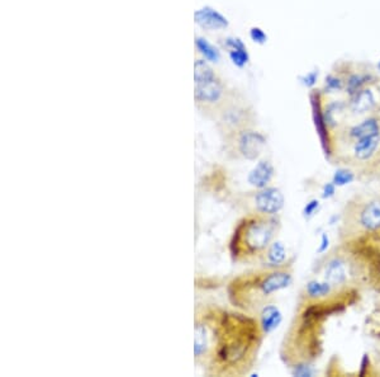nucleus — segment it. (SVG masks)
<instances>
[{"mask_svg":"<svg viewBox=\"0 0 380 377\" xmlns=\"http://www.w3.org/2000/svg\"><path fill=\"white\" fill-rule=\"evenodd\" d=\"M264 332L259 319L218 305L194 311V361L208 376H245L254 368Z\"/></svg>","mask_w":380,"mask_h":377,"instance_id":"f257e3e1","label":"nucleus"},{"mask_svg":"<svg viewBox=\"0 0 380 377\" xmlns=\"http://www.w3.org/2000/svg\"><path fill=\"white\" fill-rule=\"evenodd\" d=\"M318 271L335 289H379L380 243L368 239L340 241L320 262Z\"/></svg>","mask_w":380,"mask_h":377,"instance_id":"f03ea898","label":"nucleus"},{"mask_svg":"<svg viewBox=\"0 0 380 377\" xmlns=\"http://www.w3.org/2000/svg\"><path fill=\"white\" fill-rule=\"evenodd\" d=\"M293 281L292 266L262 267L234 277L227 286L228 300L236 309L259 317L278 292L290 286Z\"/></svg>","mask_w":380,"mask_h":377,"instance_id":"7ed1b4c3","label":"nucleus"},{"mask_svg":"<svg viewBox=\"0 0 380 377\" xmlns=\"http://www.w3.org/2000/svg\"><path fill=\"white\" fill-rule=\"evenodd\" d=\"M280 228L277 215L247 212L237 221L232 233L228 245L231 259L239 264L261 263Z\"/></svg>","mask_w":380,"mask_h":377,"instance_id":"20e7f679","label":"nucleus"},{"mask_svg":"<svg viewBox=\"0 0 380 377\" xmlns=\"http://www.w3.org/2000/svg\"><path fill=\"white\" fill-rule=\"evenodd\" d=\"M323 320L299 311L285 333L280 358L289 367L309 365L322 352Z\"/></svg>","mask_w":380,"mask_h":377,"instance_id":"39448f33","label":"nucleus"},{"mask_svg":"<svg viewBox=\"0 0 380 377\" xmlns=\"http://www.w3.org/2000/svg\"><path fill=\"white\" fill-rule=\"evenodd\" d=\"M340 241L368 239L380 243V193H360L346 202L338 229Z\"/></svg>","mask_w":380,"mask_h":377,"instance_id":"423d86ee","label":"nucleus"},{"mask_svg":"<svg viewBox=\"0 0 380 377\" xmlns=\"http://www.w3.org/2000/svg\"><path fill=\"white\" fill-rule=\"evenodd\" d=\"M227 137L231 140L227 145V154L233 159L256 160L266 146L264 135L251 129L242 130Z\"/></svg>","mask_w":380,"mask_h":377,"instance_id":"0eeeda50","label":"nucleus"},{"mask_svg":"<svg viewBox=\"0 0 380 377\" xmlns=\"http://www.w3.org/2000/svg\"><path fill=\"white\" fill-rule=\"evenodd\" d=\"M195 101L201 104H216L223 96V85L216 78L213 70L205 61L198 60L194 65Z\"/></svg>","mask_w":380,"mask_h":377,"instance_id":"6e6552de","label":"nucleus"},{"mask_svg":"<svg viewBox=\"0 0 380 377\" xmlns=\"http://www.w3.org/2000/svg\"><path fill=\"white\" fill-rule=\"evenodd\" d=\"M285 203L284 195L279 188L266 187L251 192L246 196V206L250 208L249 212H259L265 215L275 216L283 210Z\"/></svg>","mask_w":380,"mask_h":377,"instance_id":"1a4fd4ad","label":"nucleus"},{"mask_svg":"<svg viewBox=\"0 0 380 377\" xmlns=\"http://www.w3.org/2000/svg\"><path fill=\"white\" fill-rule=\"evenodd\" d=\"M310 104H312L313 111V121H315L316 130H317V134L318 136H320L321 145H322V149L323 151H325L326 156H327L328 159H331V156L333 155V142L330 135V127L326 123L325 116H323L320 94H310Z\"/></svg>","mask_w":380,"mask_h":377,"instance_id":"9d476101","label":"nucleus"},{"mask_svg":"<svg viewBox=\"0 0 380 377\" xmlns=\"http://www.w3.org/2000/svg\"><path fill=\"white\" fill-rule=\"evenodd\" d=\"M275 169L269 160H261L256 164V167L250 172L247 177V182L256 190L269 187V183L274 178Z\"/></svg>","mask_w":380,"mask_h":377,"instance_id":"9b49d317","label":"nucleus"},{"mask_svg":"<svg viewBox=\"0 0 380 377\" xmlns=\"http://www.w3.org/2000/svg\"><path fill=\"white\" fill-rule=\"evenodd\" d=\"M194 19L201 28H205V29H222L228 25V20L221 13L209 7L201 8L198 12H195Z\"/></svg>","mask_w":380,"mask_h":377,"instance_id":"f8f14e48","label":"nucleus"},{"mask_svg":"<svg viewBox=\"0 0 380 377\" xmlns=\"http://www.w3.org/2000/svg\"><path fill=\"white\" fill-rule=\"evenodd\" d=\"M337 289L328 284L327 281H318V279H312L308 282L304 287V291L302 292L299 301H318L323 300L326 297L331 296Z\"/></svg>","mask_w":380,"mask_h":377,"instance_id":"ddd939ff","label":"nucleus"},{"mask_svg":"<svg viewBox=\"0 0 380 377\" xmlns=\"http://www.w3.org/2000/svg\"><path fill=\"white\" fill-rule=\"evenodd\" d=\"M282 320V312H280V310L272 304H269L267 306H265L264 309L261 310V312L259 314V322L265 335L274 332V330L280 325Z\"/></svg>","mask_w":380,"mask_h":377,"instance_id":"4468645a","label":"nucleus"},{"mask_svg":"<svg viewBox=\"0 0 380 377\" xmlns=\"http://www.w3.org/2000/svg\"><path fill=\"white\" fill-rule=\"evenodd\" d=\"M375 135H380V122L375 117L366 118L365 121H363L361 123L351 127L348 132L349 139L353 140V141L360 140L363 139V137L375 136Z\"/></svg>","mask_w":380,"mask_h":377,"instance_id":"2eb2a0df","label":"nucleus"},{"mask_svg":"<svg viewBox=\"0 0 380 377\" xmlns=\"http://www.w3.org/2000/svg\"><path fill=\"white\" fill-rule=\"evenodd\" d=\"M287 261V249L284 244L279 240H275L267 249L264 259L261 262L262 267H282L285 266Z\"/></svg>","mask_w":380,"mask_h":377,"instance_id":"dca6fc26","label":"nucleus"},{"mask_svg":"<svg viewBox=\"0 0 380 377\" xmlns=\"http://www.w3.org/2000/svg\"><path fill=\"white\" fill-rule=\"evenodd\" d=\"M374 106H375V99L369 89H363L351 97L350 108L354 113H365V112L371 111Z\"/></svg>","mask_w":380,"mask_h":377,"instance_id":"f3484780","label":"nucleus"},{"mask_svg":"<svg viewBox=\"0 0 380 377\" xmlns=\"http://www.w3.org/2000/svg\"><path fill=\"white\" fill-rule=\"evenodd\" d=\"M227 46L231 48V51H229L231 60L233 61L234 65L242 68L249 61V53H247L244 43L238 38H228L227 40Z\"/></svg>","mask_w":380,"mask_h":377,"instance_id":"a211bd4d","label":"nucleus"},{"mask_svg":"<svg viewBox=\"0 0 380 377\" xmlns=\"http://www.w3.org/2000/svg\"><path fill=\"white\" fill-rule=\"evenodd\" d=\"M196 47L198 50L205 56L206 60L213 61V62H217L219 60V52L217 51V48H214L211 43H208V41L203 40V38H198L196 40Z\"/></svg>","mask_w":380,"mask_h":377,"instance_id":"6ab92c4d","label":"nucleus"},{"mask_svg":"<svg viewBox=\"0 0 380 377\" xmlns=\"http://www.w3.org/2000/svg\"><path fill=\"white\" fill-rule=\"evenodd\" d=\"M354 180H355V173L349 168H341L336 170L332 182L335 183L336 187H341V185L350 184Z\"/></svg>","mask_w":380,"mask_h":377,"instance_id":"aec40b11","label":"nucleus"},{"mask_svg":"<svg viewBox=\"0 0 380 377\" xmlns=\"http://www.w3.org/2000/svg\"><path fill=\"white\" fill-rule=\"evenodd\" d=\"M366 80H368V76L366 75H360V74H354V75H351L348 80V86H346L349 94H350L351 97H354L356 93L363 90V86L364 84L366 83Z\"/></svg>","mask_w":380,"mask_h":377,"instance_id":"412c9836","label":"nucleus"},{"mask_svg":"<svg viewBox=\"0 0 380 377\" xmlns=\"http://www.w3.org/2000/svg\"><path fill=\"white\" fill-rule=\"evenodd\" d=\"M368 325L370 328V333L380 339V304L375 307L373 314L370 315L368 320Z\"/></svg>","mask_w":380,"mask_h":377,"instance_id":"4be33fe9","label":"nucleus"},{"mask_svg":"<svg viewBox=\"0 0 380 377\" xmlns=\"http://www.w3.org/2000/svg\"><path fill=\"white\" fill-rule=\"evenodd\" d=\"M250 36H251L252 41H255V42H257V43H265L267 40V36L265 35L264 30H262L261 28H257V27L251 28V30H250Z\"/></svg>","mask_w":380,"mask_h":377,"instance_id":"5701e85b","label":"nucleus"},{"mask_svg":"<svg viewBox=\"0 0 380 377\" xmlns=\"http://www.w3.org/2000/svg\"><path fill=\"white\" fill-rule=\"evenodd\" d=\"M318 208H320V201L312 200L309 203H307V206H305L304 210H303V216L307 218L312 217V216L317 212Z\"/></svg>","mask_w":380,"mask_h":377,"instance_id":"b1692460","label":"nucleus"},{"mask_svg":"<svg viewBox=\"0 0 380 377\" xmlns=\"http://www.w3.org/2000/svg\"><path fill=\"white\" fill-rule=\"evenodd\" d=\"M326 88L328 90H340L342 88V81L333 75H328L326 78Z\"/></svg>","mask_w":380,"mask_h":377,"instance_id":"393cba45","label":"nucleus"},{"mask_svg":"<svg viewBox=\"0 0 380 377\" xmlns=\"http://www.w3.org/2000/svg\"><path fill=\"white\" fill-rule=\"evenodd\" d=\"M317 79H318V73L317 71H312V73H308L307 75L303 76L302 81L304 85L313 86L316 84V81H317Z\"/></svg>","mask_w":380,"mask_h":377,"instance_id":"a878e982","label":"nucleus"},{"mask_svg":"<svg viewBox=\"0 0 380 377\" xmlns=\"http://www.w3.org/2000/svg\"><path fill=\"white\" fill-rule=\"evenodd\" d=\"M336 192V184L335 183H327V184L323 185L322 191V197L323 198H331Z\"/></svg>","mask_w":380,"mask_h":377,"instance_id":"bb28decb","label":"nucleus"},{"mask_svg":"<svg viewBox=\"0 0 380 377\" xmlns=\"http://www.w3.org/2000/svg\"><path fill=\"white\" fill-rule=\"evenodd\" d=\"M369 361H370V360H369V356H366V355L364 356L363 362H361L360 372H359V375H360V376H364L365 373H370V372H369V368H370V367H369Z\"/></svg>","mask_w":380,"mask_h":377,"instance_id":"cd10ccee","label":"nucleus"},{"mask_svg":"<svg viewBox=\"0 0 380 377\" xmlns=\"http://www.w3.org/2000/svg\"><path fill=\"white\" fill-rule=\"evenodd\" d=\"M327 246H328V236L326 235V234H323V235H322V246L318 249V253H325V252L327 250Z\"/></svg>","mask_w":380,"mask_h":377,"instance_id":"c85d7f7f","label":"nucleus"},{"mask_svg":"<svg viewBox=\"0 0 380 377\" xmlns=\"http://www.w3.org/2000/svg\"><path fill=\"white\" fill-rule=\"evenodd\" d=\"M375 365H376V368H378V373H380V350L378 351V353H376Z\"/></svg>","mask_w":380,"mask_h":377,"instance_id":"c756f323","label":"nucleus"},{"mask_svg":"<svg viewBox=\"0 0 380 377\" xmlns=\"http://www.w3.org/2000/svg\"><path fill=\"white\" fill-rule=\"evenodd\" d=\"M378 68L380 69V61H379V64H378Z\"/></svg>","mask_w":380,"mask_h":377,"instance_id":"7c9ffc66","label":"nucleus"}]
</instances>
